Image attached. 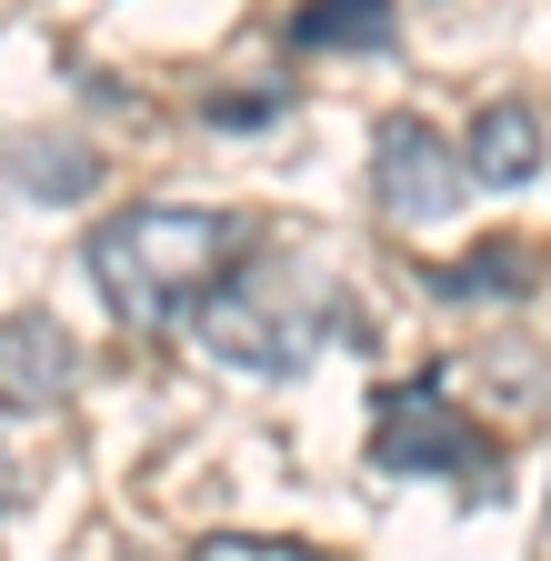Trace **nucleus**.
Returning <instances> with one entry per match:
<instances>
[{"label":"nucleus","mask_w":551,"mask_h":561,"mask_svg":"<svg viewBox=\"0 0 551 561\" xmlns=\"http://www.w3.org/2000/svg\"><path fill=\"white\" fill-rule=\"evenodd\" d=\"M271 111H282V91H251V101H231V91H221V101H211V121H221V130H251V121H271Z\"/></svg>","instance_id":"9d476101"},{"label":"nucleus","mask_w":551,"mask_h":561,"mask_svg":"<svg viewBox=\"0 0 551 561\" xmlns=\"http://www.w3.org/2000/svg\"><path fill=\"white\" fill-rule=\"evenodd\" d=\"M21 502V471H11V451H0V512H11Z\"/></svg>","instance_id":"9b49d317"},{"label":"nucleus","mask_w":551,"mask_h":561,"mask_svg":"<svg viewBox=\"0 0 551 561\" xmlns=\"http://www.w3.org/2000/svg\"><path fill=\"white\" fill-rule=\"evenodd\" d=\"M371 191L391 221H451L461 191H471V161H461V140H441L422 111H391L371 130Z\"/></svg>","instance_id":"20e7f679"},{"label":"nucleus","mask_w":551,"mask_h":561,"mask_svg":"<svg viewBox=\"0 0 551 561\" xmlns=\"http://www.w3.org/2000/svg\"><path fill=\"white\" fill-rule=\"evenodd\" d=\"M301 50H381L391 41V0H311L291 21Z\"/></svg>","instance_id":"6e6552de"},{"label":"nucleus","mask_w":551,"mask_h":561,"mask_svg":"<svg viewBox=\"0 0 551 561\" xmlns=\"http://www.w3.org/2000/svg\"><path fill=\"white\" fill-rule=\"evenodd\" d=\"M191 561H321L311 541H282V531H211Z\"/></svg>","instance_id":"1a4fd4ad"},{"label":"nucleus","mask_w":551,"mask_h":561,"mask_svg":"<svg viewBox=\"0 0 551 561\" xmlns=\"http://www.w3.org/2000/svg\"><path fill=\"white\" fill-rule=\"evenodd\" d=\"M341 331H352V301H341L311 261H241L221 291L200 301V341H211V362L221 371H261V381L311 371Z\"/></svg>","instance_id":"f03ea898"},{"label":"nucleus","mask_w":551,"mask_h":561,"mask_svg":"<svg viewBox=\"0 0 551 561\" xmlns=\"http://www.w3.org/2000/svg\"><path fill=\"white\" fill-rule=\"evenodd\" d=\"M541 541H551V512H541Z\"/></svg>","instance_id":"f8f14e48"},{"label":"nucleus","mask_w":551,"mask_h":561,"mask_svg":"<svg viewBox=\"0 0 551 561\" xmlns=\"http://www.w3.org/2000/svg\"><path fill=\"white\" fill-rule=\"evenodd\" d=\"M71 381H81L71 331L41 321V311H0V411H11V421L60 411V401H71Z\"/></svg>","instance_id":"39448f33"},{"label":"nucleus","mask_w":551,"mask_h":561,"mask_svg":"<svg viewBox=\"0 0 551 561\" xmlns=\"http://www.w3.org/2000/svg\"><path fill=\"white\" fill-rule=\"evenodd\" d=\"M531 280H541V251L502 231V241H481L471 261H451V271H432V291H441V301H521V291H531Z\"/></svg>","instance_id":"0eeeda50"},{"label":"nucleus","mask_w":551,"mask_h":561,"mask_svg":"<svg viewBox=\"0 0 551 561\" xmlns=\"http://www.w3.org/2000/svg\"><path fill=\"white\" fill-rule=\"evenodd\" d=\"M461 161H471L481 191H521V181L541 171V121H531V101H492V111L471 121Z\"/></svg>","instance_id":"423d86ee"},{"label":"nucleus","mask_w":551,"mask_h":561,"mask_svg":"<svg viewBox=\"0 0 551 561\" xmlns=\"http://www.w3.org/2000/svg\"><path fill=\"white\" fill-rule=\"evenodd\" d=\"M371 471H381V481H461L471 502H492V491H502L492 432H471V421L441 401L432 371L381 391V411H371Z\"/></svg>","instance_id":"7ed1b4c3"},{"label":"nucleus","mask_w":551,"mask_h":561,"mask_svg":"<svg viewBox=\"0 0 551 561\" xmlns=\"http://www.w3.org/2000/svg\"><path fill=\"white\" fill-rule=\"evenodd\" d=\"M251 261L241 221L211 201H141V210H111L91 231V291L111 301L120 331H171L181 311H200L221 280Z\"/></svg>","instance_id":"f257e3e1"}]
</instances>
